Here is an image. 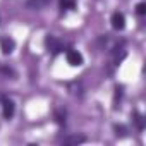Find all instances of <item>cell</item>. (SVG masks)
I'll use <instances>...</instances> for the list:
<instances>
[{
    "label": "cell",
    "instance_id": "cell-1",
    "mask_svg": "<svg viewBox=\"0 0 146 146\" xmlns=\"http://www.w3.org/2000/svg\"><path fill=\"white\" fill-rule=\"evenodd\" d=\"M14 112H16V105H14V102L11 100V98H7V96H2V115H4V119H12L14 117Z\"/></svg>",
    "mask_w": 146,
    "mask_h": 146
},
{
    "label": "cell",
    "instance_id": "cell-2",
    "mask_svg": "<svg viewBox=\"0 0 146 146\" xmlns=\"http://www.w3.org/2000/svg\"><path fill=\"white\" fill-rule=\"evenodd\" d=\"M45 46H46V50L52 52V53H58V52H62V48H64V45H62L55 36H52V35H48V36L45 38Z\"/></svg>",
    "mask_w": 146,
    "mask_h": 146
},
{
    "label": "cell",
    "instance_id": "cell-3",
    "mask_svg": "<svg viewBox=\"0 0 146 146\" xmlns=\"http://www.w3.org/2000/svg\"><path fill=\"white\" fill-rule=\"evenodd\" d=\"M65 57H67V64H70L72 67H79L84 62L81 52H78V50H67V55Z\"/></svg>",
    "mask_w": 146,
    "mask_h": 146
},
{
    "label": "cell",
    "instance_id": "cell-4",
    "mask_svg": "<svg viewBox=\"0 0 146 146\" xmlns=\"http://www.w3.org/2000/svg\"><path fill=\"white\" fill-rule=\"evenodd\" d=\"M110 23H112V28H113V29L122 31V29L125 28V16L117 11V12L112 14V21H110Z\"/></svg>",
    "mask_w": 146,
    "mask_h": 146
},
{
    "label": "cell",
    "instance_id": "cell-5",
    "mask_svg": "<svg viewBox=\"0 0 146 146\" xmlns=\"http://www.w3.org/2000/svg\"><path fill=\"white\" fill-rule=\"evenodd\" d=\"M16 48V41L12 38H2L0 40V50H2L4 55H11Z\"/></svg>",
    "mask_w": 146,
    "mask_h": 146
},
{
    "label": "cell",
    "instance_id": "cell-6",
    "mask_svg": "<svg viewBox=\"0 0 146 146\" xmlns=\"http://www.w3.org/2000/svg\"><path fill=\"white\" fill-rule=\"evenodd\" d=\"M50 2H52V0H28V2H26V9H29V11H40L43 7H46Z\"/></svg>",
    "mask_w": 146,
    "mask_h": 146
},
{
    "label": "cell",
    "instance_id": "cell-7",
    "mask_svg": "<svg viewBox=\"0 0 146 146\" xmlns=\"http://www.w3.org/2000/svg\"><path fill=\"white\" fill-rule=\"evenodd\" d=\"M86 141V136H78V134H74V136H67L65 139H64V144H67V146H70V144H81V143H84Z\"/></svg>",
    "mask_w": 146,
    "mask_h": 146
},
{
    "label": "cell",
    "instance_id": "cell-8",
    "mask_svg": "<svg viewBox=\"0 0 146 146\" xmlns=\"http://www.w3.org/2000/svg\"><path fill=\"white\" fill-rule=\"evenodd\" d=\"M0 74H2L4 78H11V79H16V70L12 69V67H9V65H0Z\"/></svg>",
    "mask_w": 146,
    "mask_h": 146
},
{
    "label": "cell",
    "instance_id": "cell-9",
    "mask_svg": "<svg viewBox=\"0 0 146 146\" xmlns=\"http://www.w3.org/2000/svg\"><path fill=\"white\" fill-rule=\"evenodd\" d=\"M60 7H62V11H72L76 7V2H74V0H62Z\"/></svg>",
    "mask_w": 146,
    "mask_h": 146
},
{
    "label": "cell",
    "instance_id": "cell-10",
    "mask_svg": "<svg viewBox=\"0 0 146 146\" xmlns=\"http://www.w3.org/2000/svg\"><path fill=\"white\" fill-rule=\"evenodd\" d=\"M136 14H137V16H144V14H146V4H144V2H139V4L136 5Z\"/></svg>",
    "mask_w": 146,
    "mask_h": 146
},
{
    "label": "cell",
    "instance_id": "cell-11",
    "mask_svg": "<svg viewBox=\"0 0 146 146\" xmlns=\"http://www.w3.org/2000/svg\"><path fill=\"white\" fill-rule=\"evenodd\" d=\"M134 122L137 124V129H139V131H143V127H144V125H143V117H141L137 112H134Z\"/></svg>",
    "mask_w": 146,
    "mask_h": 146
},
{
    "label": "cell",
    "instance_id": "cell-12",
    "mask_svg": "<svg viewBox=\"0 0 146 146\" xmlns=\"http://www.w3.org/2000/svg\"><path fill=\"white\" fill-rule=\"evenodd\" d=\"M115 134L117 136H125V127H122V125H115Z\"/></svg>",
    "mask_w": 146,
    "mask_h": 146
}]
</instances>
